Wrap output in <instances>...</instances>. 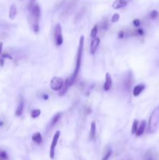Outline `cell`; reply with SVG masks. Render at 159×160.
I'll list each match as a JSON object with an SVG mask.
<instances>
[{
  "label": "cell",
  "instance_id": "52a82bcc",
  "mask_svg": "<svg viewBox=\"0 0 159 160\" xmlns=\"http://www.w3.org/2000/svg\"><path fill=\"white\" fill-rule=\"evenodd\" d=\"M133 83V74H132L131 72L129 71L127 74H126V76H125V77H124V80H123L124 88H125V90H126V91H130Z\"/></svg>",
  "mask_w": 159,
  "mask_h": 160
},
{
  "label": "cell",
  "instance_id": "d6a6232c",
  "mask_svg": "<svg viewBox=\"0 0 159 160\" xmlns=\"http://www.w3.org/2000/svg\"><path fill=\"white\" fill-rule=\"evenodd\" d=\"M2 47H3V44H2V42H0V55H1V53H2Z\"/></svg>",
  "mask_w": 159,
  "mask_h": 160
},
{
  "label": "cell",
  "instance_id": "ac0fdd59",
  "mask_svg": "<svg viewBox=\"0 0 159 160\" xmlns=\"http://www.w3.org/2000/svg\"><path fill=\"white\" fill-rule=\"evenodd\" d=\"M142 160H155V155L151 151H148L144 155Z\"/></svg>",
  "mask_w": 159,
  "mask_h": 160
},
{
  "label": "cell",
  "instance_id": "ba28073f",
  "mask_svg": "<svg viewBox=\"0 0 159 160\" xmlns=\"http://www.w3.org/2000/svg\"><path fill=\"white\" fill-rule=\"evenodd\" d=\"M99 44H100V38H96L92 40L91 43V46H90V53L91 55H94L96 52L97 49L99 46Z\"/></svg>",
  "mask_w": 159,
  "mask_h": 160
},
{
  "label": "cell",
  "instance_id": "6da1fadb",
  "mask_svg": "<svg viewBox=\"0 0 159 160\" xmlns=\"http://www.w3.org/2000/svg\"><path fill=\"white\" fill-rule=\"evenodd\" d=\"M83 44H84V37L81 36L80 38L79 45H78L77 54H76V67L73 71V73L72 76L70 77V85L72 86L74 84V82L76 81V77L79 74L80 67H81V61H82V55H83Z\"/></svg>",
  "mask_w": 159,
  "mask_h": 160
},
{
  "label": "cell",
  "instance_id": "f1b7e54d",
  "mask_svg": "<svg viewBox=\"0 0 159 160\" xmlns=\"http://www.w3.org/2000/svg\"><path fill=\"white\" fill-rule=\"evenodd\" d=\"M133 25L135 27L140 26V25H141V21H140V20H138V19L134 20V21H133Z\"/></svg>",
  "mask_w": 159,
  "mask_h": 160
},
{
  "label": "cell",
  "instance_id": "f546056e",
  "mask_svg": "<svg viewBox=\"0 0 159 160\" xmlns=\"http://www.w3.org/2000/svg\"><path fill=\"white\" fill-rule=\"evenodd\" d=\"M107 28H108L107 21H105L103 23H102V29H103V30H107Z\"/></svg>",
  "mask_w": 159,
  "mask_h": 160
},
{
  "label": "cell",
  "instance_id": "9c48e42d",
  "mask_svg": "<svg viewBox=\"0 0 159 160\" xmlns=\"http://www.w3.org/2000/svg\"><path fill=\"white\" fill-rule=\"evenodd\" d=\"M127 0H115L112 3V8L114 9H119L127 6Z\"/></svg>",
  "mask_w": 159,
  "mask_h": 160
},
{
  "label": "cell",
  "instance_id": "9a60e30c",
  "mask_svg": "<svg viewBox=\"0 0 159 160\" xmlns=\"http://www.w3.org/2000/svg\"><path fill=\"white\" fill-rule=\"evenodd\" d=\"M24 103L23 100H20L18 103V106H17V108L16 109V112H15V115L17 116H21L23 113V111H24Z\"/></svg>",
  "mask_w": 159,
  "mask_h": 160
},
{
  "label": "cell",
  "instance_id": "5b68a950",
  "mask_svg": "<svg viewBox=\"0 0 159 160\" xmlns=\"http://www.w3.org/2000/svg\"><path fill=\"white\" fill-rule=\"evenodd\" d=\"M64 85V80L59 77H54L51 80L50 87L55 91H59Z\"/></svg>",
  "mask_w": 159,
  "mask_h": 160
},
{
  "label": "cell",
  "instance_id": "4fadbf2b",
  "mask_svg": "<svg viewBox=\"0 0 159 160\" xmlns=\"http://www.w3.org/2000/svg\"><path fill=\"white\" fill-rule=\"evenodd\" d=\"M96 135V123L94 121H92L91 123V129H90V134H89V138L91 140H94Z\"/></svg>",
  "mask_w": 159,
  "mask_h": 160
},
{
  "label": "cell",
  "instance_id": "83f0119b",
  "mask_svg": "<svg viewBox=\"0 0 159 160\" xmlns=\"http://www.w3.org/2000/svg\"><path fill=\"white\" fill-rule=\"evenodd\" d=\"M0 158H2V159H7L8 155H7V154H6V152H4V151L0 152Z\"/></svg>",
  "mask_w": 159,
  "mask_h": 160
},
{
  "label": "cell",
  "instance_id": "cb8c5ba5",
  "mask_svg": "<svg viewBox=\"0 0 159 160\" xmlns=\"http://www.w3.org/2000/svg\"><path fill=\"white\" fill-rule=\"evenodd\" d=\"M5 59H9V60H12V56L6 54V53H4V54L2 56L1 60H0V64H1V66H3L4 60H5Z\"/></svg>",
  "mask_w": 159,
  "mask_h": 160
},
{
  "label": "cell",
  "instance_id": "7c38bea8",
  "mask_svg": "<svg viewBox=\"0 0 159 160\" xmlns=\"http://www.w3.org/2000/svg\"><path fill=\"white\" fill-rule=\"evenodd\" d=\"M145 89V85L143 84H137L136 87H134L133 91V95L135 97L139 96V95H141V93H142V91Z\"/></svg>",
  "mask_w": 159,
  "mask_h": 160
},
{
  "label": "cell",
  "instance_id": "1f68e13d",
  "mask_svg": "<svg viewBox=\"0 0 159 160\" xmlns=\"http://www.w3.org/2000/svg\"><path fill=\"white\" fill-rule=\"evenodd\" d=\"M137 35H143L144 34V31L142 29H138V30H137Z\"/></svg>",
  "mask_w": 159,
  "mask_h": 160
},
{
  "label": "cell",
  "instance_id": "4dcf8cb0",
  "mask_svg": "<svg viewBox=\"0 0 159 160\" xmlns=\"http://www.w3.org/2000/svg\"><path fill=\"white\" fill-rule=\"evenodd\" d=\"M124 36H125V32H124L123 31H119V33H118V38H123Z\"/></svg>",
  "mask_w": 159,
  "mask_h": 160
},
{
  "label": "cell",
  "instance_id": "4316f807",
  "mask_svg": "<svg viewBox=\"0 0 159 160\" xmlns=\"http://www.w3.org/2000/svg\"><path fill=\"white\" fill-rule=\"evenodd\" d=\"M35 2H36V0H30L29 3H28V6L29 10H31V9H32V7L35 5Z\"/></svg>",
  "mask_w": 159,
  "mask_h": 160
},
{
  "label": "cell",
  "instance_id": "8fae6325",
  "mask_svg": "<svg viewBox=\"0 0 159 160\" xmlns=\"http://www.w3.org/2000/svg\"><path fill=\"white\" fill-rule=\"evenodd\" d=\"M70 77H68V78H67V80H66V81L64 82V85H63V88H62L60 91H59V95H60V96H63V95H65L66 93H67V91H68L69 88L70 87Z\"/></svg>",
  "mask_w": 159,
  "mask_h": 160
},
{
  "label": "cell",
  "instance_id": "277c9868",
  "mask_svg": "<svg viewBox=\"0 0 159 160\" xmlns=\"http://www.w3.org/2000/svg\"><path fill=\"white\" fill-rule=\"evenodd\" d=\"M54 37H55V43L57 46H60L63 43V32H62L61 25L59 24H56L54 29Z\"/></svg>",
  "mask_w": 159,
  "mask_h": 160
},
{
  "label": "cell",
  "instance_id": "7402d4cb",
  "mask_svg": "<svg viewBox=\"0 0 159 160\" xmlns=\"http://www.w3.org/2000/svg\"><path fill=\"white\" fill-rule=\"evenodd\" d=\"M138 120L137 119H135V120L133 121V127H132V130H131V133L133 134H136L137 133V129H138Z\"/></svg>",
  "mask_w": 159,
  "mask_h": 160
},
{
  "label": "cell",
  "instance_id": "d4e9b609",
  "mask_svg": "<svg viewBox=\"0 0 159 160\" xmlns=\"http://www.w3.org/2000/svg\"><path fill=\"white\" fill-rule=\"evenodd\" d=\"M149 16H150L151 19L154 20V19H156L157 17H158V12H157V10H152V11L150 13V15Z\"/></svg>",
  "mask_w": 159,
  "mask_h": 160
},
{
  "label": "cell",
  "instance_id": "e0dca14e",
  "mask_svg": "<svg viewBox=\"0 0 159 160\" xmlns=\"http://www.w3.org/2000/svg\"><path fill=\"white\" fill-rule=\"evenodd\" d=\"M32 141L34 142L37 143V145H41L43 142L42 137H41V134L39 132H36L32 135Z\"/></svg>",
  "mask_w": 159,
  "mask_h": 160
},
{
  "label": "cell",
  "instance_id": "d6986e66",
  "mask_svg": "<svg viewBox=\"0 0 159 160\" xmlns=\"http://www.w3.org/2000/svg\"><path fill=\"white\" fill-rule=\"evenodd\" d=\"M61 116H62V114L60 113H57L55 114V115L52 116V120H51V123H50L52 127L55 126V125L58 123V121H59V119H60V118H61Z\"/></svg>",
  "mask_w": 159,
  "mask_h": 160
},
{
  "label": "cell",
  "instance_id": "30bf717a",
  "mask_svg": "<svg viewBox=\"0 0 159 160\" xmlns=\"http://www.w3.org/2000/svg\"><path fill=\"white\" fill-rule=\"evenodd\" d=\"M112 77L111 75L109 74V73H107L105 76V84H104V90L105 91H109L112 87Z\"/></svg>",
  "mask_w": 159,
  "mask_h": 160
},
{
  "label": "cell",
  "instance_id": "5bb4252c",
  "mask_svg": "<svg viewBox=\"0 0 159 160\" xmlns=\"http://www.w3.org/2000/svg\"><path fill=\"white\" fill-rule=\"evenodd\" d=\"M145 128H146V121L143 120L141 122V123L140 124V126L138 127V129L137 130V133H136V135L137 136H141L144 133Z\"/></svg>",
  "mask_w": 159,
  "mask_h": 160
},
{
  "label": "cell",
  "instance_id": "8992f818",
  "mask_svg": "<svg viewBox=\"0 0 159 160\" xmlns=\"http://www.w3.org/2000/svg\"><path fill=\"white\" fill-rule=\"evenodd\" d=\"M60 137V131L57 130L55 134H54L53 138H52V144H51V147H50V158L52 159H53L55 158V153H56V145H57L58 141H59V138Z\"/></svg>",
  "mask_w": 159,
  "mask_h": 160
},
{
  "label": "cell",
  "instance_id": "3957f363",
  "mask_svg": "<svg viewBox=\"0 0 159 160\" xmlns=\"http://www.w3.org/2000/svg\"><path fill=\"white\" fill-rule=\"evenodd\" d=\"M159 126V106L154 109L149 119V132L154 133Z\"/></svg>",
  "mask_w": 159,
  "mask_h": 160
},
{
  "label": "cell",
  "instance_id": "44dd1931",
  "mask_svg": "<svg viewBox=\"0 0 159 160\" xmlns=\"http://www.w3.org/2000/svg\"><path fill=\"white\" fill-rule=\"evenodd\" d=\"M111 155H112V149H107L105 152V154H104L103 157H102V160H109V158L111 157Z\"/></svg>",
  "mask_w": 159,
  "mask_h": 160
},
{
  "label": "cell",
  "instance_id": "2e32d148",
  "mask_svg": "<svg viewBox=\"0 0 159 160\" xmlns=\"http://www.w3.org/2000/svg\"><path fill=\"white\" fill-rule=\"evenodd\" d=\"M17 6H16V5L13 4V5H11L10 8H9V17L11 19V20H14L16 16H17Z\"/></svg>",
  "mask_w": 159,
  "mask_h": 160
},
{
  "label": "cell",
  "instance_id": "603a6c76",
  "mask_svg": "<svg viewBox=\"0 0 159 160\" xmlns=\"http://www.w3.org/2000/svg\"><path fill=\"white\" fill-rule=\"evenodd\" d=\"M40 115H41V110L40 109H34L31 112V117L34 118V119L38 117Z\"/></svg>",
  "mask_w": 159,
  "mask_h": 160
},
{
  "label": "cell",
  "instance_id": "ffe728a7",
  "mask_svg": "<svg viewBox=\"0 0 159 160\" xmlns=\"http://www.w3.org/2000/svg\"><path fill=\"white\" fill-rule=\"evenodd\" d=\"M98 26H97V25H95V26H94V28H92V30H91V38H93V39L96 38L97 34H98Z\"/></svg>",
  "mask_w": 159,
  "mask_h": 160
},
{
  "label": "cell",
  "instance_id": "7a4b0ae2",
  "mask_svg": "<svg viewBox=\"0 0 159 160\" xmlns=\"http://www.w3.org/2000/svg\"><path fill=\"white\" fill-rule=\"evenodd\" d=\"M29 11V23L34 33H37L39 31V20L41 16V9L38 5L35 4Z\"/></svg>",
  "mask_w": 159,
  "mask_h": 160
},
{
  "label": "cell",
  "instance_id": "836d02e7",
  "mask_svg": "<svg viewBox=\"0 0 159 160\" xmlns=\"http://www.w3.org/2000/svg\"><path fill=\"white\" fill-rule=\"evenodd\" d=\"M42 98H43V99H44V100H47V99H48V95L44 94V95H42Z\"/></svg>",
  "mask_w": 159,
  "mask_h": 160
},
{
  "label": "cell",
  "instance_id": "484cf974",
  "mask_svg": "<svg viewBox=\"0 0 159 160\" xmlns=\"http://www.w3.org/2000/svg\"><path fill=\"white\" fill-rule=\"evenodd\" d=\"M119 18H120V16H119V14H118V13H115V14L112 16V17L111 21L112 23H116L117 21H118Z\"/></svg>",
  "mask_w": 159,
  "mask_h": 160
}]
</instances>
